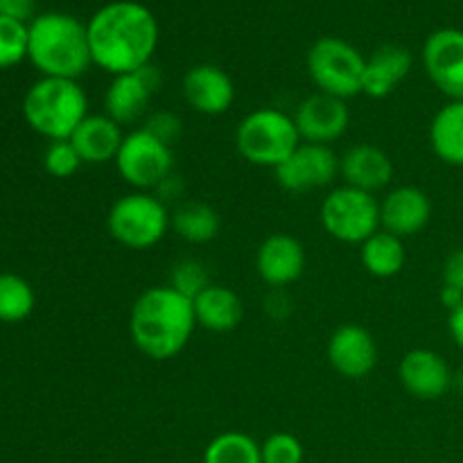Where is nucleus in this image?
Here are the masks:
<instances>
[{
  "mask_svg": "<svg viewBox=\"0 0 463 463\" xmlns=\"http://www.w3.org/2000/svg\"><path fill=\"white\" fill-rule=\"evenodd\" d=\"M360 247L362 265L373 279H393L405 267V244L387 231L380 229Z\"/></svg>",
  "mask_w": 463,
  "mask_h": 463,
  "instance_id": "393cba45",
  "label": "nucleus"
},
{
  "mask_svg": "<svg viewBox=\"0 0 463 463\" xmlns=\"http://www.w3.org/2000/svg\"><path fill=\"white\" fill-rule=\"evenodd\" d=\"M36 297L32 285L18 274H0V321L18 324L34 312Z\"/></svg>",
  "mask_w": 463,
  "mask_h": 463,
  "instance_id": "a878e982",
  "label": "nucleus"
},
{
  "mask_svg": "<svg viewBox=\"0 0 463 463\" xmlns=\"http://www.w3.org/2000/svg\"><path fill=\"white\" fill-rule=\"evenodd\" d=\"M328 362L342 378L362 380L378 366V344L360 324H344L330 335Z\"/></svg>",
  "mask_w": 463,
  "mask_h": 463,
  "instance_id": "2eb2a0df",
  "label": "nucleus"
},
{
  "mask_svg": "<svg viewBox=\"0 0 463 463\" xmlns=\"http://www.w3.org/2000/svg\"><path fill=\"white\" fill-rule=\"evenodd\" d=\"M194 319H197L199 328L208 330V333L224 335L231 333L240 326L244 315L242 301L233 289L224 288V285L211 283L203 292H199L193 298Z\"/></svg>",
  "mask_w": 463,
  "mask_h": 463,
  "instance_id": "4be33fe9",
  "label": "nucleus"
},
{
  "mask_svg": "<svg viewBox=\"0 0 463 463\" xmlns=\"http://www.w3.org/2000/svg\"><path fill=\"white\" fill-rule=\"evenodd\" d=\"M30 30L25 23L0 16V68H12L27 57Z\"/></svg>",
  "mask_w": 463,
  "mask_h": 463,
  "instance_id": "cd10ccee",
  "label": "nucleus"
},
{
  "mask_svg": "<svg viewBox=\"0 0 463 463\" xmlns=\"http://www.w3.org/2000/svg\"><path fill=\"white\" fill-rule=\"evenodd\" d=\"M143 129H147L149 134L156 136L163 143L175 145L176 138L181 136V118L172 111H156L145 120Z\"/></svg>",
  "mask_w": 463,
  "mask_h": 463,
  "instance_id": "2f4dec72",
  "label": "nucleus"
},
{
  "mask_svg": "<svg viewBox=\"0 0 463 463\" xmlns=\"http://www.w3.org/2000/svg\"><path fill=\"white\" fill-rule=\"evenodd\" d=\"M439 298H441V306L448 307V312H452L457 306H461V303H463V292H459V289H455V288H448V285H443Z\"/></svg>",
  "mask_w": 463,
  "mask_h": 463,
  "instance_id": "c9c22d12",
  "label": "nucleus"
},
{
  "mask_svg": "<svg viewBox=\"0 0 463 463\" xmlns=\"http://www.w3.org/2000/svg\"><path fill=\"white\" fill-rule=\"evenodd\" d=\"M184 98L202 116H222L233 107L235 84L220 66L199 63L185 72Z\"/></svg>",
  "mask_w": 463,
  "mask_h": 463,
  "instance_id": "a211bd4d",
  "label": "nucleus"
},
{
  "mask_svg": "<svg viewBox=\"0 0 463 463\" xmlns=\"http://www.w3.org/2000/svg\"><path fill=\"white\" fill-rule=\"evenodd\" d=\"M84 165L71 140H52L43 154V167L54 179H71Z\"/></svg>",
  "mask_w": 463,
  "mask_h": 463,
  "instance_id": "c756f323",
  "label": "nucleus"
},
{
  "mask_svg": "<svg viewBox=\"0 0 463 463\" xmlns=\"http://www.w3.org/2000/svg\"><path fill=\"white\" fill-rule=\"evenodd\" d=\"M203 463H262L260 446L244 432H222L203 450Z\"/></svg>",
  "mask_w": 463,
  "mask_h": 463,
  "instance_id": "bb28decb",
  "label": "nucleus"
},
{
  "mask_svg": "<svg viewBox=\"0 0 463 463\" xmlns=\"http://www.w3.org/2000/svg\"><path fill=\"white\" fill-rule=\"evenodd\" d=\"M441 280L448 288H455L463 292V247L455 249V251L446 258L441 269Z\"/></svg>",
  "mask_w": 463,
  "mask_h": 463,
  "instance_id": "473e14b6",
  "label": "nucleus"
},
{
  "mask_svg": "<svg viewBox=\"0 0 463 463\" xmlns=\"http://www.w3.org/2000/svg\"><path fill=\"white\" fill-rule=\"evenodd\" d=\"M34 12V0H0V16L25 23Z\"/></svg>",
  "mask_w": 463,
  "mask_h": 463,
  "instance_id": "72a5a7b5",
  "label": "nucleus"
},
{
  "mask_svg": "<svg viewBox=\"0 0 463 463\" xmlns=\"http://www.w3.org/2000/svg\"><path fill=\"white\" fill-rule=\"evenodd\" d=\"M398 378L402 389L416 401H439L455 383V373L446 357L432 348H414L405 353L398 366Z\"/></svg>",
  "mask_w": 463,
  "mask_h": 463,
  "instance_id": "ddd939ff",
  "label": "nucleus"
},
{
  "mask_svg": "<svg viewBox=\"0 0 463 463\" xmlns=\"http://www.w3.org/2000/svg\"><path fill=\"white\" fill-rule=\"evenodd\" d=\"M452 387H457V389H459V392L463 393V369L459 371V373L455 375V383H452Z\"/></svg>",
  "mask_w": 463,
  "mask_h": 463,
  "instance_id": "e433bc0d",
  "label": "nucleus"
},
{
  "mask_svg": "<svg viewBox=\"0 0 463 463\" xmlns=\"http://www.w3.org/2000/svg\"><path fill=\"white\" fill-rule=\"evenodd\" d=\"M256 271L269 288H288L306 271V249L294 235H269L256 251Z\"/></svg>",
  "mask_w": 463,
  "mask_h": 463,
  "instance_id": "f3484780",
  "label": "nucleus"
},
{
  "mask_svg": "<svg viewBox=\"0 0 463 463\" xmlns=\"http://www.w3.org/2000/svg\"><path fill=\"white\" fill-rule=\"evenodd\" d=\"M27 59L43 77L77 80L89 71V66H93L89 27L75 16L59 12L41 14L27 25Z\"/></svg>",
  "mask_w": 463,
  "mask_h": 463,
  "instance_id": "7ed1b4c3",
  "label": "nucleus"
},
{
  "mask_svg": "<svg viewBox=\"0 0 463 463\" xmlns=\"http://www.w3.org/2000/svg\"><path fill=\"white\" fill-rule=\"evenodd\" d=\"M342 158L330 145L303 143L274 170L276 181L288 193H307L333 184L339 176Z\"/></svg>",
  "mask_w": 463,
  "mask_h": 463,
  "instance_id": "9d476101",
  "label": "nucleus"
},
{
  "mask_svg": "<svg viewBox=\"0 0 463 463\" xmlns=\"http://www.w3.org/2000/svg\"><path fill=\"white\" fill-rule=\"evenodd\" d=\"M321 226L344 244H362L380 231V202L364 190L339 185L321 203Z\"/></svg>",
  "mask_w": 463,
  "mask_h": 463,
  "instance_id": "1a4fd4ad",
  "label": "nucleus"
},
{
  "mask_svg": "<svg viewBox=\"0 0 463 463\" xmlns=\"http://www.w3.org/2000/svg\"><path fill=\"white\" fill-rule=\"evenodd\" d=\"M432 220V202L416 185H401L380 202V229L405 240L420 233Z\"/></svg>",
  "mask_w": 463,
  "mask_h": 463,
  "instance_id": "dca6fc26",
  "label": "nucleus"
},
{
  "mask_svg": "<svg viewBox=\"0 0 463 463\" xmlns=\"http://www.w3.org/2000/svg\"><path fill=\"white\" fill-rule=\"evenodd\" d=\"M25 122L43 138L68 140L89 116V99L77 80L41 77L23 99Z\"/></svg>",
  "mask_w": 463,
  "mask_h": 463,
  "instance_id": "20e7f679",
  "label": "nucleus"
},
{
  "mask_svg": "<svg viewBox=\"0 0 463 463\" xmlns=\"http://www.w3.org/2000/svg\"><path fill=\"white\" fill-rule=\"evenodd\" d=\"M262 463H303V443L289 432H274L260 446Z\"/></svg>",
  "mask_w": 463,
  "mask_h": 463,
  "instance_id": "7c9ffc66",
  "label": "nucleus"
},
{
  "mask_svg": "<svg viewBox=\"0 0 463 463\" xmlns=\"http://www.w3.org/2000/svg\"><path fill=\"white\" fill-rule=\"evenodd\" d=\"M158 86H161V72L152 63L140 71L116 75L104 93V113L122 127L138 122L147 113Z\"/></svg>",
  "mask_w": 463,
  "mask_h": 463,
  "instance_id": "9b49d317",
  "label": "nucleus"
},
{
  "mask_svg": "<svg viewBox=\"0 0 463 463\" xmlns=\"http://www.w3.org/2000/svg\"><path fill=\"white\" fill-rule=\"evenodd\" d=\"M301 145L292 116L274 107L247 113L235 129V147L240 156L258 167H276Z\"/></svg>",
  "mask_w": 463,
  "mask_h": 463,
  "instance_id": "39448f33",
  "label": "nucleus"
},
{
  "mask_svg": "<svg viewBox=\"0 0 463 463\" xmlns=\"http://www.w3.org/2000/svg\"><path fill=\"white\" fill-rule=\"evenodd\" d=\"M423 66L448 99H463V30L446 27L430 34L423 45Z\"/></svg>",
  "mask_w": 463,
  "mask_h": 463,
  "instance_id": "f8f14e48",
  "label": "nucleus"
},
{
  "mask_svg": "<svg viewBox=\"0 0 463 463\" xmlns=\"http://www.w3.org/2000/svg\"><path fill=\"white\" fill-rule=\"evenodd\" d=\"M411 52L401 45H383L364 63L362 93L373 99H383L398 89L411 71Z\"/></svg>",
  "mask_w": 463,
  "mask_h": 463,
  "instance_id": "412c9836",
  "label": "nucleus"
},
{
  "mask_svg": "<svg viewBox=\"0 0 463 463\" xmlns=\"http://www.w3.org/2000/svg\"><path fill=\"white\" fill-rule=\"evenodd\" d=\"M68 140L75 145L81 161L89 165H104L116 161L118 149L125 140V131L107 113H89Z\"/></svg>",
  "mask_w": 463,
  "mask_h": 463,
  "instance_id": "aec40b11",
  "label": "nucleus"
},
{
  "mask_svg": "<svg viewBox=\"0 0 463 463\" xmlns=\"http://www.w3.org/2000/svg\"><path fill=\"white\" fill-rule=\"evenodd\" d=\"M364 63L360 50L337 36H324L307 52V72L319 93L339 99L362 93Z\"/></svg>",
  "mask_w": 463,
  "mask_h": 463,
  "instance_id": "0eeeda50",
  "label": "nucleus"
},
{
  "mask_svg": "<svg viewBox=\"0 0 463 463\" xmlns=\"http://www.w3.org/2000/svg\"><path fill=\"white\" fill-rule=\"evenodd\" d=\"M170 226L188 244H206L220 233V213L206 202H184L170 213Z\"/></svg>",
  "mask_w": 463,
  "mask_h": 463,
  "instance_id": "b1692460",
  "label": "nucleus"
},
{
  "mask_svg": "<svg viewBox=\"0 0 463 463\" xmlns=\"http://www.w3.org/2000/svg\"><path fill=\"white\" fill-rule=\"evenodd\" d=\"M298 136L303 143L330 145L346 134L351 125V111L346 99L333 98L326 93H315L303 99L294 111Z\"/></svg>",
  "mask_w": 463,
  "mask_h": 463,
  "instance_id": "4468645a",
  "label": "nucleus"
},
{
  "mask_svg": "<svg viewBox=\"0 0 463 463\" xmlns=\"http://www.w3.org/2000/svg\"><path fill=\"white\" fill-rule=\"evenodd\" d=\"M430 147L448 165L463 167V99H448L432 118Z\"/></svg>",
  "mask_w": 463,
  "mask_h": 463,
  "instance_id": "5701e85b",
  "label": "nucleus"
},
{
  "mask_svg": "<svg viewBox=\"0 0 463 463\" xmlns=\"http://www.w3.org/2000/svg\"><path fill=\"white\" fill-rule=\"evenodd\" d=\"M109 235L118 244L134 251H145L161 242L170 226V211L154 193L134 190L113 202L107 215Z\"/></svg>",
  "mask_w": 463,
  "mask_h": 463,
  "instance_id": "423d86ee",
  "label": "nucleus"
},
{
  "mask_svg": "<svg viewBox=\"0 0 463 463\" xmlns=\"http://www.w3.org/2000/svg\"><path fill=\"white\" fill-rule=\"evenodd\" d=\"M448 330H450V337L457 344V348L463 351V303L448 315Z\"/></svg>",
  "mask_w": 463,
  "mask_h": 463,
  "instance_id": "f704fd0d",
  "label": "nucleus"
},
{
  "mask_svg": "<svg viewBox=\"0 0 463 463\" xmlns=\"http://www.w3.org/2000/svg\"><path fill=\"white\" fill-rule=\"evenodd\" d=\"M339 175L344 184L364 193H380L393 179V161L378 145H353L339 161Z\"/></svg>",
  "mask_w": 463,
  "mask_h": 463,
  "instance_id": "6ab92c4d",
  "label": "nucleus"
},
{
  "mask_svg": "<svg viewBox=\"0 0 463 463\" xmlns=\"http://www.w3.org/2000/svg\"><path fill=\"white\" fill-rule=\"evenodd\" d=\"M170 288H175L176 292L184 294V297L194 298L199 292L211 285V279H208L206 265L194 258H185V260H179L170 271Z\"/></svg>",
  "mask_w": 463,
  "mask_h": 463,
  "instance_id": "c85d7f7f",
  "label": "nucleus"
},
{
  "mask_svg": "<svg viewBox=\"0 0 463 463\" xmlns=\"http://www.w3.org/2000/svg\"><path fill=\"white\" fill-rule=\"evenodd\" d=\"M197 328L193 298L170 285L145 289L131 306L129 335L145 357L156 362L172 360L188 346Z\"/></svg>",
  "mask_w": 463,
  "mask_h": 463,
  "instance_id": "f03ea898",
  "label": "nucleus"
},
{
  "mask_svg": "<svg viewBox=\"0 0 463 463\" xmlns=\"http://www.w3.org/2000/svg\"><path fill=\"white\" fill-rule=\"evenodd\" d=\"M90 57L109 75L149 66L158 43V23L145 5L118 0L99 9L89 25Z\"/></svg>",
  "mask_w": 463,
  "mask_h": 463,
  "instance_id": "f257e3e1",
  "label": "nucleus"
},
{
  "mask_svg": "<svg viewBox=\"0 0 463 463\" xmlns=\"http://www.w3.org/2000/svg\"><path fill=\"white\" fill-rule=\"evenodd\" d=\"M113 163L120 179L143 193H156L170 176H175L172 145L158 140L143 127L125 134Z\"/></svg>",
  "mask_w": 463,
  "mask_h": 463,
  "instance_id": "6e6552de",
  "label": "nucleus"
}]
</instances>
